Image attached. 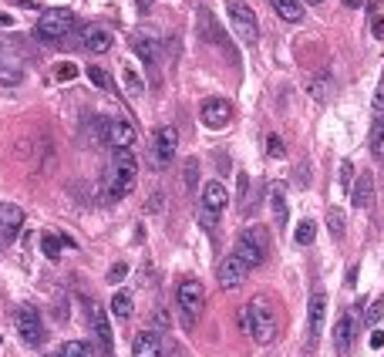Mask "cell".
<instances>
[{"mask_svg":"<svg viewBox=\"0 0 384 357\" xmlns=\"http://www.w3.org/2000/svg\"><path fill=\"white\" fill-rule=\"evenodd\" d=\"M239 327L253 337L256 344H273L277 331H280V320H277V310L266 297H253L250 304L239 310Z\"/></svg>","mask_w":384,"mask_h":357,"instance_id":"cell-1","label":"cell"},{"mask_svg":"<svg viewBox=\"0 0 384 357\" xmlns=\"http://www.w3.org/2000/svg\"><path fill=\"white\" fill-rule=\"evenodd\" d=\"M135 176H138L135 152H131V149H115V152H111V176H108V185H104V196H108L111 203L131 196Z\"/></svg>","mask_w":384,"mask_h":357,"instance_id":"cell-2","label":"cell"},{"mask_svg":"<svg viewBox=\"0 0 384 357\" xmlns=\"http://www.w3.org/2000/svg\"><path fill=\"white\" fill-rule=\"evenodd\" d=\"M77 30V17L68 10V7H54V10H44L41 21L34 27V34L44 41V44H61L64 37H71Z\"/></svg>","mask_w":384,"mask_h":357,"instance_id":"cell-3","label":"cell"},{"mask_svg":"<svg viewBox=\"0 0 384 357\" xmlns=\"http://www.w3.org/2000/svg\"><path fill=\"white\" fill-rule=\"evenodd\" d=\"M226 203H230V192L223 182H205L203 196H199V223L205 230H212L219 223V216L226 212Z\"/></svg>","mask_w":384,"mask_h":357,"instance_id":"cell-4","label":"cell"},{"mask_svg":"<svg viewBox=\"0 0 384 357\" xmlns=\"http://www.w3.org/2000/svg\"><path fill=\"white\" fill-rule=\"evenodd\" d=\"M266 253H270V236H266V230L263 226H250V230L239 232V243H236V256L253 270V266H259L263 259H266Z\"/></svg>","mask_w":384,"mask_h":357,"instance_id":"cell-5","label":"cell"},{"mask_svg":"<svg viewBox=\"0 0 384 357\" xmlns=\"http://www.w3.org/2000/svg\"><path fill=\"white\" fill-rule=\"evenodd\" d=\"M176 304L182 310V320H185V327H192L196 320H199V313H203L205 306V290L199 280H182L179 290H176Z\"/></svg>","mask_w":384,"mask_h":357,"instance_id":"cell-6","label":"cell"},{"mask_svg":"<svg viewBox=\"0 0 384 357\" xmlns=\"http://www.w3.org/2000/svg\"><path fill=\"white\" fill-rule=\"evenodd\" d=\"M226 17H230V24H232V34H236L246 48H253L256 37H259V27H256L253 10H250L243 0H230V3H226Z\"/></svg>","mask_w":384,"mask_h":357,"instance_id":"cell-7","label":"cell"},{"mask_svg":"<svg viewBox=\"0 0 384 357\" xmlns=\"http://www.w3.org/2000/svg\"><path fill=\"white\" fill-rule=\"evenodd\" d=\"M14 327H17V333H21V340H24L27 347H41L44 344V324H41V317H37L34 306H21L14 313Z\"/></svg>","mask_w":384,"mask_h":357,"instance_id":"cell-8","label":"cell"},{"mask_svg":"<svg viewBox=\"0 0 384 357\" xmlns=\"http://www.w3.org/2000/svg\"><path fill=\"white\" fill-rule=\"evenodd\" d=\"M176 149H179V131L172 125L158 128L152 138V162L155 165H169L176 158Z\"/></svg>","mask_w":384,"mask_h":357,"instance_id":"cell-9","label":"cell"},{"mask_svg":"<svg viewBox=\"0 0 384 357\" xmlns=\"http://www.w3.org/2000/svg\"><path fill=\"white\" fill-rule=\"evenodd\" d=\"M199 118H203L205 128L219 131V128H226L232 122V104L226 102V98H209V102H203V111H199Z\"/></svg>","mask_w":384,"mask_h":357,"instance_id":"cell-10","label":"cell"},{"mask_svg":"<svg viewBox=\"0 0 384 357\" xmlns=\"http://www.w3.org/2000/svg\"><path fill=\"white\" fill-rule=\"evenodd\" d=\"M77 41H81V48L88 54H104L108 48H111V30L104 24H84L81 27V34H77Z\"/></svg>","mask_w":384,"mask_h":357,"instance_id":"cell-11","label":"cell"},{"mask_svg":"<svg viewBox=\"0 0 384 357\" xmlns=\"http://www.w3.org/2000/svg\"><path fill=\"white\" fill-rule=\"evenodd\" d=\"M324 317H327V297H324V293H313V297H310V306H307V344L310 347L320 340Z\"/></svg>","mask_w":384,"mask_h":357,"instance_id":"cell-12","label":"cell"},{"mask_svg":"<svg viewBox=\"0 0 384 357\" xmlns=\"http://www.w3.org/2000/svg\"><path fill=\"white\" fill-rule=\"evenodd\" d=\"M246 273H250V266L232 253V256H226V259L219 263V273H216V277H219V286H223V290H236L239 283L246 280Z\"/></svg>","mask_w":384,"mask_h":357,"instance_id":"cell-13","label":"cell"},{"mask_svg":"<svg viewBox=\"0 0 384 357\" xmlns=\"http://www.w3.org/2000/svg\"><path fill=\"white\" fill-rule=\"evenodd\" d=\"M104 135H108L111 149H135V142H138V131H135V125H131V122H125V118L108 122Z\"/></svg>","mask_w":384,"mask_h":357,"instance_id":"cell-14","label":"cell"},{"mask_svg":"<svg viewBox=\"0 0 384 357\" xmlns=\"http://www.w3.org/2000/svg\"><path fill=\"white\" fill-rule=\"evenodd\" d=\"M354 333H358L354 317H351V313H340L337 324H333V351H337V354H351V347H354Z\"/></svg>","mask_w":384,"mask_h":357,"instance_id":"cell-15","label":"cell"},{"mask_svg":"<svg viewBox=\"0 0 384 357\" xmlns=\"http://www.w3.org/2000/svg\"><path fill=\"white\" fill-rule=\"evenodd\" d=\"M351 203H354V209H371V205H374V178H371V172H360V176L354 178V185H351Z\"/></svg>","mask_w":384,"mask_h":357,"instance_id":"cell-16","label":"cell"},{"mask_svg":"<svg viewBox=\"0 0 384 357\" xmlns=\"http://www.w3.org/2000/svg\"><path fill=\"white\" fill-rule=\"evenodd\" d=\"M131 51L138 54L145 64H155L158 61V37L155 34H149V30H138V34H131Z\"/></svg>","mask_w":384,"mask_h":357,"instance_id":"cell-17","label":"cell"},{"mask_svg":"<svg viewBox=\"0 0 384 357\" xmlns=\"http://www.w3.org/2000/svg\"><path fill=\"white\" fill-rule=\"evenodd\" d=\"M131 354L135 357H162V337L155 331H142L131 340Z\"/></svg>","mask_w":384,"mask_h":357,"instance_id":"cell-18","label":"cell"},{"mask_svg":"<svg viewBox=\"0 0 384 357\" xmlns=\"http://www.w3.org/2000/svg\"><path fill=\"white\" fill-rule=\"evenodd\" d=\"M91 331H95V340L102 347V357H111V324H108L104 310H91Z\"/></svg>","mask_w":384,"mask_h":357,"instance_id":"cell-19","label":"cell"},{"mask_svg":"<svg viewBox=\"0 0 384 357\" xmlns=\"http://www.w3.org/2000/svg\"><path fill=\"white\" fill-rule=\"evenodd\" d=\"M24 81V64L0 48V84H21Z\"/></svg>","mask_w":384,"mask_h":357,"instance_id":"cell-20","label":"cell"},{"mask_svg":"<svg viewBox=\"0 0 384 357\" xmlns=\"http://www.w3.org/2000/svg\"><path fill=\"white\" fill-rule=\"evenodd\" d=\"M21 223H24V209L14 203H0V232L3 236H14V232L21 230Z\"/></svg>","mask_w":384,"mask_h":357,"instance_id":"cell-21","label":"cell"},{"mask_svg":"<svg viewBox=\"0 0 384 357\" xmlns=\"http://www.w3.org/2000/svg\"><path fill=\"white\" fill-rule=\"evenodd\" d=\"M270 7L277 10V17H283L286 24H300V21H304L300 0H270Z\"/></svg>","mask_w":384,"mask_h":357,"instance_id":"cell-22","label":"cell"},{"mask_svg":"<svg viewBox=\"0 0 384 357\" xmlns=\"http://www.w3.org/2000/svg\"><path fill=\"white\" fill-rule=\"evenodd\" d=\"M122 88H125L128 98H138V95H145V77L128 64V68H122Z\"/></svg>","mask_w":384,"mask_h":357,"instance_id":"cell-23","label":"cell"},{"mask_svg":"<svg viewBox=\"0 0 384 357\" xmlns=\"http://www.w3.org/2000/svg\"><path fill=\"white\" fill-rule=\"evenodd\" d=\"M270 209H273L277 226H283V223H286V192H283L280 182H273V185H270Z\"/></svg>","mask_w":384,"mask_h":357,"instance_id":"cell-24","label":"cell"},{"mask_svg":"<svg viewBox=\"0 0 384 357\" xmlns=\"http://www.w3.org/2000/svg\"><path fill=\"white\" fill-rule=\"evenodd\" d=\"M61 246H75V239H68V236H61V232H44L41 250H44L48 259H57V256H61Z\"/></svg>","mask_w":384,"mask_h":357,"instance_id":"cell-25","label":"cell"},{"mask_svg":"<svg viewBox=\"0 0 384 357\" xmlns=\"http://www.w3.org/2000/svg\"><path fill=\"white\" fill-rule=\"evenodd\" d=\"M48 357H95V351H91L88 340H68V344H61V347L51 351Z\"/></svg>","mask_w":384,"mask_h":357,"instance_id":"cell-26","label":"cell"},{"mask_svg":"<svg viewBox=\"0 0 384 357\" xmlns=\"http://www.w3.org/2000/svg\"><path fill=\"white\" fill-rule=\"evenodd\" d=\"M307 91L317 98V102H324V98L331 95V75H327V71H317V75L307 81Z\"/></svg>","mask_w":384,"mask_h":357,"instance_id":"cell-27","label":"cell"},{"mask_svg":"<svg viewBox=\"0 0 384 357\" xmlns=\"http://www.w3.org/2000/svg\"><path fill=\"white\" fill-rule=\"evenodd\" d=\"M111 313L122 317V320L131 317V293H128V290H118V293L111 297Z\"/></svg>","mask_w":384,"mask_h":357,"instance_id":"cell-28","label":"cell"},{"mask_svg":"<svg viewBox=\"0 0 384 357\" xmlns=\"http://www.w3.org/2000/svg\"><path fill=\"white\" fill-rule=\"evenodd\" d=\"M371 152L378 155V158H384V115L371 128Z\"/></svg>","mask_w":384,"mask_h":357,"instance_id":"cell-29","label":"cell"},{"mask_svg":"<svg viewBox=\"0 0 384 357\" xmlns=\"http://www.w3.org/2000/svg\"><path fill=\"white\" fill-rule=\"evenodd\" d=\"M313 236H317V226H313L310 219H304V223L297 226V232H293V239H297L300 246H310V243H313Z\"/></svg>","mask_w":384,"mask_h":357,"instance_id":"cell-30","label":"cell"},{"mask_svg":"<svg viewBox=\"0 0 384 357\" xmlns=\"http://www.w3.org/2000/svg\"><path fill=\"white\" fill-rule=\"evenodd\" d=\"M327 226H331L333 239H344V212H340V209H331V212H327Z\"/></svg>","mask_w":384,"mask_h":357,"instance_id":"cell-31","label":"cell"},{"mask_svg":"<svg viewBox=\"0 0 384 357\" xmlns=\"http://www.w3.org/2000/svg\"><path fill=\"white\" fill-rule=\"evenodd\" d=\"M88 77H91V84H95V88H104V91L111 88V77H108V71H102V68H95V64L88 68Z\"/></svg>","mask_w":384,"mask_h":357,"instance_id":"cell-32","label":"cell"},{"mask_svg":"<svg viewBox=\"0 0 384 357\" xmlns=\"http://www.w3.org/2000/svg\"><path fill=\"white\" fill-rule=\"evenodd\" d=\"M266 155H270V158H283V155H286L280 135H270V138H266Z\"/></svg>","mask_w":384,"mask_h":357,"instance_id":"cell-33","label":"cell"},{"mask_svg":"<svg viewBox=\"0 0 384 357\" xmlns=\"http://www.w3.org/2000/svg\"><path fill=\"white\" fill-rule=\"evenodd\" d=\"M54 75H57V81H71V77H77V64H71V61H61Z\"/></svg>","mask_w":384,"mask_h":357,"instance_id":"cell-34","label":"cell"},{"mask_svg":"<svg viewBox=\"0 0 384 357\" xmlns=\"http://www.w3.org/2000/svg\"><path fill=\"white\" fill-rule=\"evenodd\" d=\"M128 277V266L125 263H115L111 270H108V283H122Z\"/></svg>","mask_w":384,"mask_h":357,"instance_id":"cell-35","label":"cell"},{"mask_svg":"<svg viewBox=\"0 0 384 357\" xmlns=\"http://www.w3.org/2000/svg\"><path fill=\"white\" fill-rule=\"evenodd\" d=\"M381 317H384V300H378V304H374L371 310H367V313H364V324H378Z\"/></svg>","mask_w":384,"mask_h":357,"instance_id":"cell-36","label":"cell"},{"mask_svg":"<svg viewBox=\"0 0 384 357\" xmlns=\"http://www.w3.org/2000/svg\"><path fill=\"white\" fill-rule=\"evenodd\" d=\"M371 108H374V118L384 115V81L378 84V95H374V104H371Z\"/></svg>","mask_w":384,"mask_h":357,"instance_id":"cell-37","label":"cell"},{"mask_svg":"<svg viewBox=\"0 0 384 357\" xmlns=\"http://www.w3.org/2000/svg\"><path fill=\"white\" fill-rule=\"evenodd\" d=\"M351 176H354V165L344 162V165H340V185H351Z\"/></svg>","mask_w":384,"mask_h":357,"instance_id":"cell-38","label":"cell"},{"mask_svg":"<svg viewBox=\"0 0 384 357\" xmlns=\"http://www.w3.org/2000/svg\"><path fill=\"white\" fill-rule=\"evenodd\" d=\"M371 347H374V351H381V347H384V331L371 333Z\"/></svg>","mask_w":384,"mask_h":357,"instance_id":"cell-39","label":"cell"},{"mask_svg":"<svg viewBox=\"0 0 384 357\" xmlns=\"http://www.w3.org/2000/svg\"><path fill=\"white\" fill-rule=\"evenodd\" d=\"M152 324H158V327H169V317L162 313V306H158V310L152 313Z\"/></svg>","mask_w":384,"mask_h":357,"instance_id":"cell-40","label":"cell"},{"mask_svg":"<svg viewBox=\"0 0 384 357\" xmlns=\"http://www.w3.org/2000/svg\"><path fill=\"white\" fill-rule=\"evenodd\" d=\"M374 34H378V41H384V17L374 21Z\"/></svg>","mask_w":384,"mask_h":357,"instance_id":"cell-41","label":"cell"},{"mask_svg":"<svg viewBox=\"0 0 384 357\" xmlns=\"http://www.w3.org/2000/svg\"><path fill=\"white\" fill-rule=\"evenodd\" d=\"M0 27H14V17H10V14H3V10H0Z\"/></svg>","mask_w":384,"mask_h":357,"instance_id":"cell-42","label":"cell"},{"mask_svg":"<svg viewBox=\"0 0 384 357\" xmlns=\"http://www.w3.org/2000/svg\"><path fill=\"white\" fill-rule=\"evenodd\" d=\"M138 7H142V10H149V7H152V0H138Z\"/></svg>","mask_w":384,"mask_h":357,"instance_id":"cell-43","label":"cell"},{"mask_svg":"<svg viewBox=\"0 0 384 357\" xmlns=\"http://www.w3.org/2000/svg\"><path fill=\"white\" fill-rule=\"evenodd\" d=\"M17 3H27V7H37V0H17Z\"/></svg>","mask_w":384,"mask_h":357,"instance_id":"cell-44","label":"cell"},{"mask_svg":"<svg viewBox=\"0 0 384 357\" xmlns=\"http://www.w3.org/2000/svg\"><path fill=\"white\" fill-rule=\"evenodd\" d=\"M344 3H347V7H360V0H344Z\"/></svg>","mask_w":384,"mask_h":357,"instance_id":"cell-45","label":"cell"},{"mask_svg":"<svg viewBox=\"0 0 384 357\" xmlns=\"http://www.w3.org/2000/svg\"><path fill=\"white\" fill-rule=\"evenodd\" d=\"M304 3H310V7H317V3H324V0H304Z\"/></svg>","mask_w":384,"mask_h":357,"instance_id":"cell-46","label":"cell"},{"mask_svg":"<svg viewBox=\"0 0 384 357\" xmlns=\"http://www.w3.org/2000/svg\"><path fill=\"white\" fill-rule=\"evenodd\" d=\"M0 344H3V337H0Z\"/></svg>","mask_w":384,"mask_h":357,"instance_id":"cell-47","label":"cell"}]
</instances>
